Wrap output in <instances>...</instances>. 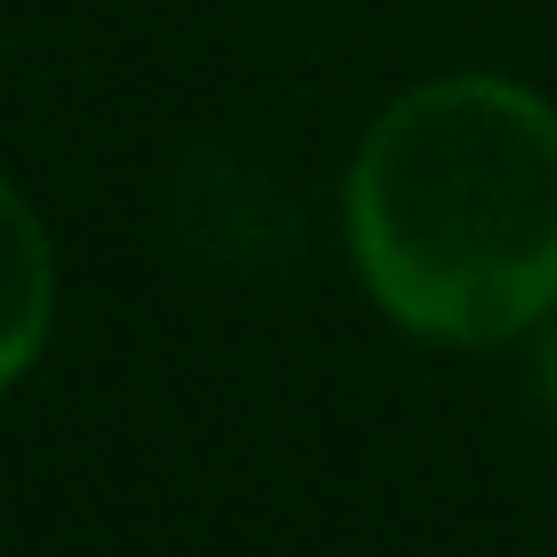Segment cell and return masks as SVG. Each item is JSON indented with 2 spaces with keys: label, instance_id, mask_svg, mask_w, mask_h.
<instances>
[{
  "label": "cell",
  "instance_id": "obj_2",
  "mask_svg": "<svg viewBox=\"0 0 557 557\" xmlns=\"http://www.w3.org/2000/svg\"><path fill=\"white\" fill-rule=\"evenodd\" d=\"M49 307H57V259H49V226L33 219V202L0 178V388L41 356L49 339Z\"/></svg>",
  "mask_w": 557,
  "mask_h": 557
},
{
  "label": "cell",
  "instance_id": "obj_1",
  "mask_svg": "<svg viewBox=\"0 0 557 557\" xmlns=\"http://www.w3.org/2000/svg\"><path fill=\"white\" fill-rule=\"evenodd\" d=\"M348 251L405 332L493 348L557 307V106L445 73L372 122L348 170Z\"/></svg>",
  "mask_w": 557,
  "mask_h": 557
},
{
  "label": "cell",
  "instance_id": "obj_3",
  "mask_svg": "<svg viewBox=\"0 0 557 557\" xmlns=\"http://www.w3.org/2000/svg\"><path fill=\"white\" fill-rule=\"evenodd\" d=\"M533 380H542V396H549V412H557V332L542 339V356H533Z\"/></svg>",
  "mask_w": 557,
  "mask_h": 557
}]
</instances>
